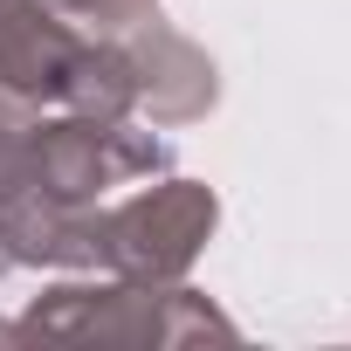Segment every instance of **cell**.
I'll use <instances>...</instances> for the list:
<instances>
[{
  "mask_svg": "<svg viewBox=\"0 0 351 351\" xmlns=\"http://www.w3.org/2000/svg\"><path fill=\"white\" fill-rule=\"evenodd\" d=\"M56 14L90 21V28H104V35H124V28L152 21V0H56Z\"/></svg>",
  "mask_w": 351,
  "mask_h": 351,
  "instance_id": "cell-4",
  "label": "cell"
},
{
  "mask_svg": "<svg viewBox=\"0 0 351 351\" xmlns=\"http://www.w3.org/2000/svg\"><path fill=\"white\" fill-rule=\"evenodd\" d=\"M90 42H76L56 0H0V90L14 97H69L76 62Z\"/></svg>",
  "mask_w": 351,
  "mask_h": 351,
  "instance_id": "cell-2",
  "label": "cell"
},
{
  "mask_svg": "<svg viewBox=\"0 0 351 351\" xmlns=\"http://www.w3.org/2000/svg\"><path fill=\"white\" fill-rule=\"evenodd\" d=\"M207 228H214V193L193 180H165L97 221V262H110L131 282H165L200 255Z\"/></svg>",
  "mask_w": 351,
  "mask_h": 351,
  "instance_id": "cell-1",
  "label": "cell"
},
{
  "mask_svg": "<svg viewBox=\"0 0 351 351\" xmlns=\"http://www.w3.org/2000/svg\"><path fill=\"white\" fill-rule=\"evenodd\" d=\"M124 56H131V83H138V104H145L158 124L200 117V110L214 104V62H207L193 42H180L172 28H158V14L131 28Z\"/></svg>",
  "mask_w": 351,
  "mask_h": 351,
  "instance_id": "cell-3",
  "label": "cell"
}]
</instances>
